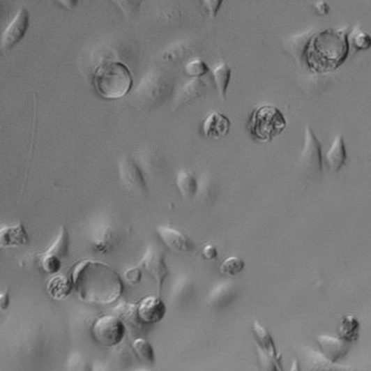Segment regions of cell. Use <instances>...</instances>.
<instances>
[{"mask_svg":"<svg viewBox=\"0 0 371 371\" xmlns=\"http://www.w3.org/2000/svg\"><path fill=\"white\" fill-rule=\"evenodd\" d=\"M49 349V337L44 325L24 324L8 332L0 343V358L17 365L22 371H35L44 364Z\"/></svg>","mask_w":371,"mask_h":371,"instance_id":"6da1fadb","label":"cell"},{"mask_svg":"<svg viewBox=\"0 0 371 371\" xmlns=\"http://www.w3.org/2000/svg\"><path fill=\"white\" fill-rule=\"evenodd\" d=\"M71 279L81 300L91 304H111L120 298L124 291V283L120 275L99 262L78 263Z\"/></svg>","mask_w":371,"mask_h":371,"instance_id":"7a4b0ae2","label":"cell"},{"mask_svg":"<svg viewBox=\"0 0 371 371\" xmlns=\"http://www.w3.org/2000/svg\"><path fill=\"white\" fill-rule=\"evenodd\" d=\"M347 27L330 29L310 35L303 54L310 71L329 73L344 63L349 54Z\"/></svg>","mask_w":371,"mask_h":371,"instance_id":"3957f363","label":"cell"},{"mask_svg":"<svg viewBox=\"0 0 371 371\" xmlns=\"http://www.w3.org/2000/svg\"><path fill=\"white\" fill-rule=\"evenodd\" d=\"M132 75L126 64L116 60H107L95 68L93 86L96 93L109 100L125 97L132 91Z\"/></svg>","mask_w":371,"mask_h":371,"instance_id":"277c9868","label":"cell"},{"mask_svg":"<svg viewBox=\"0 0 371 371\" xmlns=\"http://www.w3.org/2000/svg\"><path fill=\"white\" fill-rule=\"evenodd\" d=\"M247 127L248 132L254 140L271 142L286 130V116L275 105H261L252 111Z\"/></svg>","mask_w":371,"mask_h":371,"instance_id":"5b68a950","label":"cell"},{"mask_svg":"<svg viewBox=\"0 0 371 371\" xmlns=\"http://www.w3.org/2000/svg\"><path fill=\"white\" fill-rule=\"evenodd\" d=\"M173 93V85L169 78L159 72H150L137 86L132 101L142 110L150 111L163 105Z\"/></svg>","mask_w":371,"mask_h":371,"instance_id":"8992f818","label":"cell"},{"mask_svg":"<svg viewBox=\"0 0 371 371\" xmlns=\"http://www.w3.org/2000/svg\"><path fill=\"white\" fill-rule=\"evenodd\" d=\"M126 332L122 320L114 314L97 318L91 327V335L95 341L107 347H119L124 341Z\"/></svg>","mask_w":371,"mask_h":371,"instance_id":"52a82bcc","label":"cell"},{"mask_svg":"<svg viewBox=\"0 0 371 371\" xmlns=\"http://www.w3.org/2000/svg\"><path fill=\"white\" fill-rule=\"evenodd\" d=\"M300 164L303 171L308 177L317 179L322 174L321 144L314 130L306 126L304 144L301 152Z\"/></svg>","mask_w":371,"mask_h":371,"instance_id":"ba28073f","label":"cell"},{"mask_svg":"<svg viewBox=\"0 0 371 371\" xmlns=\"http://www.w3.org/2000/svg\"><path fill=\"white\" fill-rule=\"evenodd\" d=\"M138 265L142 267V271H146L153 278L156 291L160 294L163 290L164 282L169 275L165 253L156 245H149Z\"/></svg>","mask_w":371,"mask_h":371,"instance_id":"9c48e42d","label":"cell"},{"mask_svg":"<svg viewBox=\"0 0 371 371\" xmlns=\"http://www.w3.org/2000/svg\"><path fill=\"white\" fill-rule=\"evenodd\" d=\"M119 175L128 190L137 195H148L149 188L142 165L126 156L119 162Z\"/></svg>","mask_w":371,"mask_h":371,"instance_id":"30bf717a","label":"cell"},{"mask_svg":"<svg viewBox=\"0 0 371 371\" xmlns=\"http://www.w3.org/2000/svg\"><path fill=\"white\" fill-rule=\"evenodd\" d=\"M29 26V13L26 8L21 7L11 22L8 24L0 38V50L10 52L22 40Z\"/></svg>","mask_w":371,"mask_h":371,"instance_id":"8fae6325","label":"cell"},{"mask_svg":"<svg viewBox=\"0 0 371 371\" xmlns=\"http://www.w3.org/2000/svg\"><path fill=\"white\" fill-rule=\"evenodd\" d=\"M156 232L164 245L175 253L190 254L195 251L193 240L181 230L161 225L156 227Z\"/></svg>","mask_w":371,"mask_h":371,"instance_id":"7c38bea8","label":"cell"},{"mask_svg":"<svg viewBox=\"0 0 371 371\" xmlns=\"http://www.w3.org/2000/svg\"><path fill=\"white\" fill-rule=\"evenodd\" d=\"M300 364L303 371H355L354 367L333 363L310 347L303 349Z\"/></svg>","mask_w":371,"mask_h":371,"instance_id":"4fadbf2b","label":"cell"},{"mask_svg":"<svg viewBox=\"0 0 371 371\" xmlns=\"http://www.w3.org/2000/svg\"><path fill=\"white\" fill-rule=\"evenodd\" d=\"M167 308L160 296H149L137 304V312L144 325H156L165 317Z\"/></svg>","mask_w":371,"mask_h":371,"instance_id":"5bb4252c","label":"cell"},{"mask_svg":"<svg viewBox=\"0 0 371 371\" xmlns=\"http://www.w3.org/2000/svg\"><path fill=\"white\" fill-rule=\"evenodd\" d=\"M29 243V234L22 222L0 226V250L24 247Z\"/></svg>","mask_w":371,"mask_h":371,"instance_id":"9a60e30c","label":"cell"},{"mask_svg":"<svg viewBox=\"0 0 371 371\" xmlns=\"http://www.w3.org/2000/svg\"><path fill=\"white\" fill-rule=\"evenodd\" d=\"M317 344L320 353L333 363H340L349 354V343L340 337L327 335H318Z\"/></svg>","mask_w":371,"mask_h":371,"instance_id":"2e32d148","label":"cell"},{"mask_svg":"<svg viewBox=\"0 0 371 371\" xmlns=\"http://www.w3.org/2000/svg\"><path fill=\"white\" fill-rule=\"evenodd\" d=\"M232 128V121L224 113L212 112L205 117L202 123V132L206 138L220 139L227 136Z\"/></svg>","mask_w":371,"mask_h":371,"instance_id":"e0dca14e","label":"cell"},{"mask_svg":"<svg viewBox=\"0 0 371 371\" xmlns=\"http://www.w3.org/2000/svg\"><path fill=\"white\" fill-rule=\"evenodd\" d=\"M251 331L255 342V349H261L265 354L273 358L282 361V355L277 349L276 343L271 332L262 325L261 322L254 320L251 324Z\"/></svg>","mask_w":371,"mask_h":371,"instance_id":"ac0fdd59","label":"cell"},{"mask_svg":"<svg viewBox=\"0 0 371 371\" xmlns=\"http://www.w3.org/2000/svg\"><path fill=\"white\" fill-rule=\"evenodd\" d=\"M119 243V232L110 225L98 228L93 237V250L97 254H109Z\"/></svg>","mask_w":371,"mask_h":371,"instance_id":"d6986e66","label":"cell"},{"mask_svg":"<svg viewBox=\"0 0 371 371\" xmlns=\"http://www.w3.org/2000/svg\"><path fill=\"white\" fill-rule=\"evenodd\" d=\"M205 89H206V84L202 78H192L191 81L183 85L181 91L177 93L175 99H174V105L179 107L189 105L203 96Z\"/></svg>","mask_w":371,"mask_h":371,"instance_id":"ffe728a7","label":"cell"},{"mask_svg":"<svg viewBox=\"0 0 371 371\" xmlns=\"http://www.w3.org/2000/svg\"><path fill=\"white\" fill-rule=\"evenodd\" d=\"M114 315L122 320L126 331H130V333L139 332L144 325L137 312V304L128 302L121 303L114 308Z\"/></svg>","mask_w":371,"mask_h":371,"instance_id":"44dd1931","label":"cell"},{"mask_svg":"<svg viewBox=\"0 0 371 371\" xmlns=\"http://www.w3.org/2000/svg\"><path fill=\"white\" fill-rule=\"evenodd\" d=\"M325 160L330 169L335 173L339 172L347 163V149H345L344 139L341 135L335 137L330 149L326 153Z\"/></svg>","mask_w":371,"mask_h":371,"instance_id":"7402d4cb","label":"cell"},{"mask_svg":"<svg viewBox=\"0 0 371 371\" xmlns=\"http://www.w3.org/2000/svg\"><path fill=\"white\" fill-rule=\"evenodd\" d=\"M237 289L232 281H224L211 291L209 304L213 308H224L236 298Z\"/></svg>","mask_w":371,"mask_h":371,"instance_id":"603a6c76","label":"cell"},{"mask_svg":"<svg viewBox=\"0 0 371 371\" xmlns=\"http://www.w3.org/2000/svg\"><path fill=\"white\" fill-rule=\"evenodd\" d=\"M73 281L64 275H54L47 283V292L54 300L61 301L68 298L73 291Z\"/></svg>","mask_w":371,"mask_h":371,"instance_id":"cb8c5ba5","label":"cell"},{"mask_svg":"<svg viewBox=\"0 0 371 371\" xmlns=\"http://www.w3.org/2000/svg\"><path fill=\"white\" fill-rule=\"evenodd\" d=\"M232 68L226 62H220L212 68V77L218 97L225 100L227 98L230 81H232Z\"/></svg>","mask_w":371,"mask_h":371,"instance_id":"d4e9b609","label":"cell"},{"mask_svg":"<svg viewBox=\"0 0 371 371\" xmlns=\"http://www.w3.org/2000/svg\"><path fill=\"white\" fill-rule=\"evenodd\" d=\"M176 186L183 198L192 199L198 193L199 181L192 172L179 171L176 176Z\"/></svg>","mask_w":371,"mask_h":371,"instance_id":"484cf974","label":"cell"},{"mask_svg":"<svg viewBox=\"0 0 371 371\" xmlns=\"http://www.w3.org/2000/svg\"><path fill=\"white\" fill-rule=\"evenodd\" d=\"M70 243H71V239H70L68 230L64 226H62L56 239L49 245L46 251L43 252V254L50 255V257H59V259H66V257H68V253H70Z\"/></svg>","mask_w":371,"mask_h":371,"instance_id":"4316f807","label":"cell"},{"mask_svg":"<svg viewBox=\"0 0 371 371\" xmlns=\"http://www.w3.org/2000/svg\"><path fill=\"white\" fill-rule=\"evenodd\" d=\"M132 349L136 356L140 361L146 363V364H152L156 361V353H154L153 347L144 338H136L132 342Z\"/></svg>","mask_w":371,"mask_h":371,"instance_id":"83f0119b","label":"cell"},{"mask_svg":"<svg viewBox=\"0 0 371 371\" xmlns=\"http://www.w3.org/2000/svg\"><path fill=\"white\" fill-rule=\"evenodd\" d=\"M361 325L355 316H347L343 318L340 325V338L349 342H354L358 339Z\"/></svg>","mask_w":371,"mask_h":371,"instance_id":"f1b7e54d","label":"cell"},{"mask_svg":"<svg viewBox=\"0 0 371 371\" xmlns=\"http://www.w3.org/2000/svg\"><path fill=\"white\" fill-rule=\"evenodd\" d=\"M66 371H91L93 365L89 364L85 356L80 351H73L66 361Z\"/></svg>","mask_w":371,"mask_h":371,"instance_id":"f546056e","label":"cell"},{"mask_svg":"<svg viewBox=\"0 0 371 371\" xmlns=\"http://www.w3.org/2000/svg\"><path fill=\"white\" fill-rule=\"evenodd\" d=\"M245 268V262L238 257H229L222 262L220 271L228 276H238Z\"/></svg>","mask_w":371,"mask_h":371,"instance_id":"4dcf8cb0","label":"cell"},{"mask_svg":"<svg viewBox=\"0 0 371 371\" xmlns=\"http://www.w3.org/2000/svg\"><path fill=\"white\" fill-rule=\"evenodd\" d=\"M349 44L353 45L357 50H367L371 47V37L370 35L364 32L361 27H357L353 32L349 33Z\"/></svg>","mask_w":371,"mask_h":371,"instance_id":"1f68e13d","label":"cell"},{"mask_svg":"<svg viewBox=\"0 0 371 371\" xmlns=\"http://www.w3.org/2000/svg\"><path fill=\"white\" fill-rule=\"evenodd\" d=\"M185 71L186 74L190 77L202 78L210 72V68L201 59H192L186 63Z\"/></svg>","mask_w":371,"mask_h":371,"instance_id":"d6a6232c","label":"cell"},{"mask_svg":"<svg viewBox=\"0 0 371 371\" xmlns=\"http://www.w3.org/2000/svg\"><path fill=\"white\" fill-rule=\"evenodd\" d=\"M257 353L261 371H283L282 361L273 358L259 349H257Z\"/></svg>","mask_w":371,"mask_h":371,"instance_id":"836d02e7","label":"cell"},{"mask_svg":"<svg viewBox=\"0 0 371 371\" xmlns=\"http://www.w3.org/2000/svg\"><path fill=\"white\" fill-rule=\"evenodd\" d=\"M119 9L126 15L127 17H132V15L139 10L142 0H111Z\"/></svg>","mask_w":371,"mask_h":371,"instance_id":"e575fe53","label":"cell"},{"mask_svg":"<svg viewBox=\"0 0 371 371\" xmlns=\"http://www.w3.org/2000/svg\"><path fill=\"white\" fill-rule=\"evenodd\" d=\"M142 268L139 265L137 266L130 267V268L125 271L124 279L127 283H130V286H137L139 285L142 279Z\"/></svg>","mask_w":371,"mask_h":371,"instance_id":"d590c367","label":"cell"},{"mask_svg":"<svg viewBox=\"0 0 371 371\" xmlns=\"http://www.w3.org/2000/svg\"><path fill=\"white\" fill-rule=\"evenodd\" d=\"M185 54V47L183 45H174L171 48L167 49L164 52V58L169 61H179Z\"/></svg>","mask_w":371,"mask_h":371,"instance_id":"8d00e7d4","label":"cell"},{"mask_svg":"<svg viewBox=\"0 0 371 371\" xmlns=\"http://www.w3.org/2000/svg\"><path fill=\"white\" fill-rule=\"evenodd\" d=\"M203 6L205 10L208 11L209 17L211 19H214L220 13V8H222L224 0H202Z\"/></svg>","mask_w":371,"mask_h":371,"instance_id":"74e56055","label":"cell"},{"mask_svg":"<svg viewBox=\"0 0 371 371\" xmlns=\"http://www.w3.org/2000/svg\"><path fill=\"white\" fill-rule=\"evenodd\" d=\"M202 255L208 261H214L218 257V249L214 244H208L203 248Z\"/></svg>","mask_w":371,"mask_h":371,"instance_id":"f35d334b","label":"cell"},{"mask_svg":"<svg viewBox=\"0 0 371 371\" xmlns=\"http://www.w3.org/2000/svg\"><path fill=\"white\" fill-rule=\"evenodd\" d=\"M11 304L9 291H0V312H5L9 310Z\"/></svg>","mask_w":371,"mask_h":371,"instance_id":"ab89813d","label":"cell"},{"mask_svg":"<svg viewBox=\"0 0 371 371\" xmlns=\"http://www.w3.org/2000/svg\"><path fill=\"white\" fill-rule=\"evenodd\" d=\"M91 371H111V369L109 365H107V363L97 361L96 363H93V370Z\"/></svg>","mask_w":371,"mask_h":371,"instance_id":"60d3db41","label":"cell"},{"mask_svg":"<svg viewBox=\"0 0 371 371\" xmlns=\"http://www.w3.org/2000/svg\"><path fill=\"white\" fill-rule=\"evenodd\" d=\"M58 3L66 9L72 10L77 6L78 0H58Z\"/></svg>","mask_w":371,"mask_h":371,"instance_id":"b9f144b4","label":"cell"},{"mask_svg":"<svg viewBox=\"0 0 371 371\" xmlns=\"http://www.w3.org/2000/svg\"><path fill=\"white\" fill-rule=\"evenodd\" d=\"M289 371H303L302 367H301L300 361L294 358L291 364L290 370Z\"/></svg>","mask_w":371,"mask_h":371,"instance_id":"7bdbcfd3","label":"cell"},{"mask_svg":"<svg viewBox=\"0 0 371 371\" xmlns=\"http://www.w3.org/2000/svg\"><path fill=\"white\" fill-rule=\"evenodd\" d=\"M134 371H152V370H150V369H138V370H134Z\"/></svg>","mask_w":371,"mask_h":371,"instance_id":"ee69618b","label":"cell"},{"mask_svg":"<svg viewBox=\"0 0 371 371\" xmlns=\"http://www.w3.org/2000/svg\"><path fill=\"white\" fill-rule=\"evenodd\" d=\"M0 56H1V50H0Z\"/></svg>","mask_w":371,"mask_h":371,"instance_id":"f6af8a7d","label":"cell"}]
</instances>
